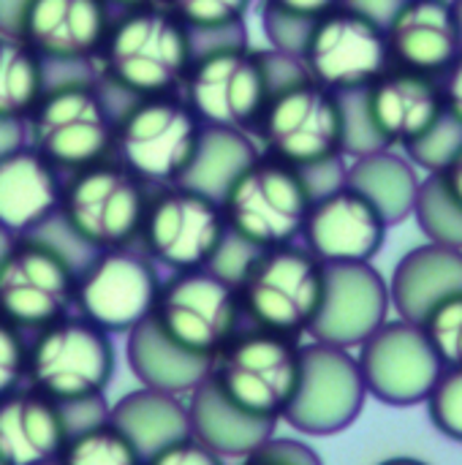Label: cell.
<instances>
[{
  "mask_svg": "<svg viewBox=\"0 0 462 465\" xmlns=\"http://www.w3.org/2000/svg\"><path fill=\"white\" fill-rule=\"evenodd\" d=\"M196 54L191 30L163 5L114 11L93 74L120 109L131 98L180 93Z\"/></svg>",
  "mask_w": 462,
  "mask_h": 465,
  "instance_id": "obj_1",
  "label": "cell"
},
{
  "mask_svg": "<svg viewBox=\"0 0 462 465\" xmlns=\"http://www.w3.org/2000/svg\"><path fill=\"white\" fill-rule=\"evenodd\" d=\"M297 71L302 65L294 54L256 49L245 38L199 44L180 95L204 125L253 136L275 84Z\"/></svg>",
  "mask_w": 462,
  "mask_h": 465,
  "instance_id": "obj_2",
  "label": "cell"
},
{
  "mask_svg": "<svg viewBox=\"0 0 462 465\" xmlns=\"http://www.w3.org/2000/svg\"><path fill=\"white\" fill-rule=\"evenodd\" d=\"M117 106L93 71L49 74L25 120V142L63 174L114 155Z\"/></svg>",
  "mask_w": 462,
  "mask_h": 465,
  "instance_id": "obj_3",
  "label": "cell"
},
{
  "mask_svg": "<svg viewBox=\"0 0 462 465\" xmlns=\"http://www.w3.org/2000/svg\"><path fill=\"white\" fill-rule=\"evenodd\" d=\"M313 196L302 169L259 150L231 174L218 199L229 237L248 251H261L300 240Z\"/></svg>",
  "mask_w": 462,
  "mask_h": 465,
  "instance_id": "obj_4",
  "label": "cell"
},
{
  "mask_svg": "<svg viewBox=\"0 0 462 465\" xmlns=\"http://www.w3.org/2000/svg\"><path fill=\"white\" fill-rule=\"evenodd\" d=\"M253 142L305 174L340 163L346 155V106L343 98L313 82L305 68L283 76L256 128Z\"/></svg>",
  "mask_w": 462,
  "mask_h": 465,
  "instance_id": "obj_5",
  "label": "cell"
},
{
  "mask_svg": "<svg viewBox=\"0 0 462 465\" xmlns=\"http://www.w3.org/2000/svg\"><path fill=\"white\" fill-rule=\"evenodd\" d=\"M150 185L114 155L63 177L54 223L82 251L136 245Z\"/></svg>",
  "mask_w": 462,
  "mask_h": 465,
  "instance_id": "obj_6",
  "label": "cell"
},
{
  "mask_svg": "<svg viewBox=\"0 0 462 465\" xmlns=\"http://www.w3.org/2000/svg\"><path fill=\"white\" fill-rule=\"evenodd\" d=\"M202 139L204 123L180 93L131 98L117 109L114 158L150 188L182 183Z\"/></svg>",
  "mask_w": 462,
  "mask_h": 465,
  "instance_id": "obj_7",
  "label": "cell"
},
{
  "mask_svg": "<svg viewBox=\"0 0 462 465\" xmlns=\"http://www.w3.org/2000/svg\"><path fill=\"white\" fill-rule=\"evenodd\" d=\"M234 286L251 327L300 338L324 294V262L297 242L251 251L234 272Z\"/></svg>",
  "mask_w": 462,
  "mask_h": 465,
  "instance_id": "obj_8",
  "label": "cell"
},
{
  "mask_svg": "<svg viewBox=\"0 0 462 465\" xmlns=\"http://www.w3.org/2000/svg\"><path fill=\"white\" fill-rule=\"evenodd\" d=\"M114 368L117 351L112 335L79 313H68L27 341L25 384L60 406H76L103 398Z\"/></svg>",
  "mask_w": 462,
  "mask_h": 465,
  "instance_id": "obj_9",
  "label": "cell"
},
{
  "mask_svg": "<svg viewBox=\"0 0 462 465\" xmlns=\"http://www.w3.org/2000/svg\"><path fill=\"white\" fill-rule=\"evenodd\" d=\"M229 240L221 199L191 185L172 183L150 191L136 245L169 272L212 267Z\"/></svg>",
  "mask_w": 462,
  "mask_h": 465,
  "instance_id": "obj_10",
  "label": "cell"
},
{
  "mask_svg": "<svg viewBox=\"0 0 462 465\" xmlns=\"http://www.w3.org/2000/svg\"><path fill=\"white\" fill-rule=\"evenodd\" d=\"M82 259L46 232L14 237L0 259V316L38 332L74 311Z\"/></svg>",
  "mask_w": 462,
  "mask_h": 465,
  "instance_id": "obj_11",
  "label": "cell"
},
{
  "mask_svg": "<svg viewBox=\"0 0 462 465\" xmlns=\"http://www.w3.org/2000/svg\"><path fill=\"white\" fill-rule=\"evenodd\" d=\"M300 338L242 327L210 362V381L242 411L280 422L300 376Z\"/></svg>",
  "mask_w": 462,
  "mask_h": 465,
  "instance_id": "obj_12",
  "label": "cell"
},
{
  "mask_svg": "<svg viewBox=\"0 0 462 465\" xmlns=\"http://www.w3.org/2000/svg\"><path fill=\"white\" fill-rule=\"evenodd\" d=\"M150 319L174 346L204 360L245 327L237 286L215 267L169 272Z\"/></svg>",
  "mask_w": 462,
  "mask_h": 465,
  "instance_id": "obj_13",
  "label": "cell"
},
{
  "mask_svg": "<svg viewBox=\"0 0 462 465\" xmlns=\"http://www.w3.org/2000/svg\"><path fill=\"white\" fill-rule=\"evenodd\" d=\"M112 16L106 0H0V33L27 44L49 74L93 71Z\"/></svg>",
  "mask_w": 462,
  "mask_h": 465,
  "instance_id": "obj_14",
  "label": "cell"
},
{
  "mask_svg": "<svg viewBox=\"0 0 462 465\" xmlns=\"http://www.w3.org/2000/svg\"><path fill=\"white\" fill-rule=\"evenodd\" d=\"M161 283V267L139 245L93 251L76 267L74 311L109 335H128L152 316Z\"/></svg>",
  "mask_w": 462,
  "mask_h": 465,
  "instance_id": "obj_15",
  "label": "cell"
},
{
  "mask_svg": "<svg viewBox=\"0 0 462 465\" xmlns=\"http://www.w3.org/2000/svg\"><path fill=\"white\" fill-rule=\"evenodd\" d=\"M297 60L313 82L338 95L359 93L392 68L384 25L349 3L308 27Z\"/></svg>",
  "mask_w": 462,
  "mask_h": 465,
  "instance_id": "obj_16",
  "label": "cell"
},
{
  "mask_svg": "<svg viewBox=\"0 0 462 465\" xmlns=\"http://www.w3.org/2000/svg\"><path fill=\"white\" fill-rule=\"evenodd\" d=\"M368 401V387L351 349L329 343L300 346V376L283 422L302 436H338L349 430Z\"/></svg>",
  "mask_w": 462,
  "mask_h": 465,
  "instance_id": "obj_17",
  "label": "cell"
},
{
  "mask_svg": "<svg viewBox=\"0 0 462 465\" xmlns=\"http://www.w3.org/2000/svg\"><path fill=\"white\" fill-rule=\"evenodd\" d=\"M368 398L406 409L428 401L444 362L436 354L422 324L398 319L384 322L357 354Z\"/></svg>",
  "mask_w": 462,
  "mask_h": 465,
  "instance_id": "obj_18",
  "label": "cell"
},
{
  "mask_svg": "<svg viewBox=\"0 0 462 465\" xmlns=\"http://www.w3.org/2000/svg\"><path fill=\"white\" fill-rule=\"evenodd\" d=\"M389 311V283L373 262L324 264V294L308 335L319 343L359 349Z\"/></svg>",
  "mask_w": 462,
  "mask_h": 465,
  "instance_id": "obj_19",
  "label": "cell"
},
{
  "mask_svg": "<svg viewBox=\"0 0 462 465\" xmlns=\"http://www.w3.org/2000/svg\"><path fill=\"white\" fill-rule=\"evenodd\" d=\"M387 221L351 185L338 183L313 196L302 226L305 248L324 264L373 262L387 242Z\"/></svg>",
  "mask_w": 462,
  "mask_h": 465,
  "instance_id": "obj_20",
  "label": "cell"
},
{
  "mask_svg": "<svg viewBox=\"0 0 462 465\" xmlns=\"http://www.w3.org/2000/svg\"><path fill=\"white\" fill-rule=\"evenodd\" d=\"M359 109L381 147H406L428 134L447 106L433 74L395 65L359 90Z\"/></svg>",
  "mask_w": 462,
  "mask_h": 465,
  "instance_id": "obj_21",
  "label": "cell"
},
{
  "mask_svg": "<svg viewBox=\"0 0 462 465\" xmlns=\"http://www.w3.org/2000/svg\"><path fill=\"white\" fill-rule=\"evenodd\" d=\"M63 172L27 142L0 150V226L11 237L46 229L57 218Z\"/></svg>",
  "mask_w": 462,
  "mask_h": 465,
  "instance_id": "obj_22",
  "label": "cell"
},
{
  "mask_svg": "<svg viewBox=\"0 0 462 465\" xmlns=\"http://www.w3.org/2000/svg\"><path fill=\"white\" fill-rule=\"evenodd\" d=\"M392 65L444 74L462 52L452 0H400L384 25Z\"/></svg>",
  "mask_w": 462,
  "mask_h": 465,
  "instance_id": "obj_23",
  "label": "cell"
},
{
  "mask_svg": "<svg viewBox=\"0 0 462 465\" xmlns=\"http://www.w3.org/2000/svg\"><path fill=\"white\" fill-rule=\"evenodd\" d=\"M71 436L65 406L22 384L0 398V460L3 465L54 463Z\"/></svg>",
  "mask_w": 462,
  "mask_h": 465,
  "instance_id": "obj_24",
  "label": "cell"
},
{
  "mask_svg": "<svg viewBox=\"0 0 462 465\" xmlns=\"http://www.w3.org/2000/svg\"><path fill=\"white\" fill-rule=\"evenodd\" d=\"M387 283L398 319L425 324L438 305L462 294V251L438 242L417 245L400 256Z\"/></svg>",
  "mask_w": 462,
  "mask_h": 465,
  "instance_id": "obj_25",
  "label": "cell"
},
{
  "mask_svg": "<svg viewBox=\"0 0 462 465\" xmlns=\"http://www.w3.org/2000/svg\"><path fill=\"white\" fill-rule=\"evenodd\" d=\"M188 425L191 436L199 439L204 447L218 452L221 458H245L267 439L275 436L278 422L253 417L234 406L212 381L210 376L188 392Z\"/></svg>",
  "mask_w": 462,
  "mask_h": 465,
  "instance_id": "obj_26",
  "label": "cell"
},
{
  "mask_svg": "<svg viewBox=\"0 0 462 465\" xmlns=\"http://www.w3.org/2000/svg\"><path fill=\"white\" fill-rule=\"evenodd\" d=\"M125 357H128L131 373L136 376L142 387L172 392L180 398H185L193 387H199L207 379L210 362H212V360L188 354L185 349L174 346L155 327L152 319H144L128 332Z\"/></svg>",
  "mask_w": 462,
  "mask_h": 465,
  "instance_id": "obj_27",
  "label": "cell"
},
{
  "mask_svg": "<svg viewBox=\"0 0 462 465\" xmlns=\"http://www.w3.org/2000/svg\"><path fill=\"white\" fill-rule=\"evenodd\" d=\"M343 183L359 191L381 213L387 226H395L414 213L422 180L406 155H398L387 147L354 155L351 166L343 172Z\"/></svg>",
  "mask_w": 462,
  "mask_h": 465,
  "instance_id": "obj_28",
  "label": "cell"
},
{
  "mask_svg": "<svg viewBox=\"0 0 462 465\" xmlns=\"http://www.w3.org/2000/svg\"><path fill=\"white\" fill-rule=\"evenodd\" d=\"M109 422L120 428L142 458L191 433L188 406L180 395L139 387L109 409Z\"/></svg>",
  "mask_w": 462,
  "mask_h": 465,
  "instance_id": "obj_29",
  "label": "cell"
},
{
  "mask_svg": "<svg viewBox=\"0 0 462 465\" xmlns=\"http://www.w3.org/2000/svg\"><path fill=\"white\" fill-rule=\"evenodd\" d=\"M46 82V63L19 38L0 33V150L25 142V120Z\"/></svg>",
  "mask_w": 462,
  "mask_h": 465,
  "instance_id": "obj_30",
  "label": "cell"
},
{
  "mask_svg": "<svg viewBox=\"0 0 462 465\" xmlns=\"http://www.w3.org/2000/svg\"><path fill=\"white\" fill-rule=\"evenodd\" d=\"M256 153H259V144L253 142V136L240 134V131L204 125L199 158L182 183H191V185H196L212 196H221V191L231 180V174Z\"/></svg>",
  "mask_w": 462,
  "mask_h": 465,
  "instance_id": "obj_31",
  "label": "cell"
},
{
  "mask_svg": "<svg viewBox=\"0 0 462 465\" xmlns=\"http://www.w3.org/2000/svg\"><path fill=\"white\" fill-rule=\"evenodd\" d=\"M57 465H144V458L133 447V441L103 420L79 425L71 430L65 447L57 455Z\"/></svg>",
  "mask_w": 462,
  "mask_h": 465,
  "instance_id": "obj_32",
  "label": "cell"
},
{
  "mask_svg": "<svg viewBox=\"0 0 462 465\" xmlns=\"http://www.w3.org/2000/svg\"><path fill=\"white\" fill-rule=\"evenodd\" d=\"M199 44L245 38V19L253 0H161Z\"/></svg>",
  "mask_w": 462,
  "mask_h": 465,
  "instance_id": "obj_33",
  "label": "cell"
},
{
  "mask_svg": "<svg viewBox=\"0 0 462 465\" xmlns=\"http://www.w3.org/2000/svg\"><path fill=\"white\" fill-rule=\"evenodd\" d=\"M338 5H346V0H261V27L270 46L297 57L308 27Z\"/></svg>",
  "mask_w": 462,
  "mask_h": 465,
  "instance_id": "obj_34",
  "label": "cell"
},
{
  "mask_svg": "<svg viewBox=\"0 0 462 465\" xmlns=\"http://www.w3.org/2000/svg\"><path fill=\"white\" fill-rule=\"evenodd\" d=\"M411 215L430 242L462 251V204L452 196L441 174H428L419 183Z\"/></svg>",
  "mask_w": 462,
  "mask_h": 465,
  "instance_id": "obj_35",
  "label": "cell"
},
{
  "mask_svg": "<svg viewBox=\"0 0 462 465\" xmlns=\"http://www.w3.org/2000/svg\"><path fill=\"white\" fill-rule=\"evenodd\" d=\"M460 150L462 123L444 109V114L438 117V123L428 134H422L417 142L406 144V158L414 166L428 169V174H441Z\"/></svg>",
  "mask_w": 462,
  "mask_h": 465,
  "instance_id": "obj_36",
  "label": "cell"
},
{
  "mask_svg": "<svg viewBox=\"0 0 462 465\" xmlns=\"http://www.w3.org/2000/svg\"><path fill=\"white\" fill-rule=\"evenodd\" d=\"M425 403L433 428L462 444V368H444Z\"/></svg>",
  "mask_w": 462,
  "mask_h": 465,
  "instance_id": "obj_37",
  "label": "cell"
},
{
  "mask_svg": "<svg viewBox=\"0 0 462 465\" xmlns=\"http://www.w3.org/2000/svg\"><path fill=\"white\" fill-rule=\"evenodd\" d=\"M422 327L444 368H462V294H455L444 305H438Z\"/></svg>",
  "mask_w": 462,
  "mask_h": 465,
  "instance_id": "obj_38",
  "label": "cell"
},
{
  "mask_svg": "<svg viewBox=\"0 0 462 465\" xmlns=\"http://www.w3.org/2000/svg\"><path fill=\"white\" fill-rule=\"evenodd\" d=\"M27 379V332L0 316V398Z\"/></svg>",
  "mask_w": 462,
  "mask_h": 465,
  "instance_id": "obj_39",
  "label": "cell"
},
{
  "mask_svg": "<svg viewBox=\"0 0 462 465\" xmlns=\"http://www.w3.org/2000/svg\"><path fill=\"white\" fill-rule=\"evenodd\" d=\"M237 465H324L319 452L297 439H267L261 447L240 458Z\"/></svg>",
  "mask_w": 462,
  "mask_h": 465,
  "instance_id": "obj_40",
  "label": "cell"
},
{
  "mask_svg": "<svg viewBox=\"0 0 462 465\" xmlns=\"http://www.w3.org/2000/svg\"><path fill=\"white\" fill-rule=\"evenodd\" d=\"M144 465H226V458H221L188 433L144 458Z\"/></svg>",
  "mask_w": 462,
  "mask_h": 465,
  "instance_id": "obj_41",
  "label": "cell"
},
{
  "mask_svg": "<svg viewBox=\"0 0 462 465\" xmlns=\"http://www.w3.org/2000/svg\"><path fill=\"white\" fill-rule=\"evenodd\" d=\"M438 84H441V95H444L447 112L462 123V52L449 63V68L441 74Z\"/></svg>",
  "mask_w": 462,
  "mask_h": 465,
  "instance_id": "obj_42",
  "label": "cell"
},
{
  "mask_svg": "<svg viewBox=\"0 0 462 465\" xmlns=\"http://www.w3.org/2000/svg\"><path fill=\"white\" fill-rule=\"evenodd\" d=\"M441 177H444L447 188L452 191V196L462 204V150L452 158V163L441 172Z\"/></svg>",
  "mask_w": 462,
  "mask_h": 465,
  "instance_id": "obj_43",
  "label": "cell"
},
{
  "mask_svg": "<svg viewBox=\"0 0 462 465\" xmlns=\"http://www.w3.org/2000/svg\"><path fill=\"white\" fill-rule=\"evenodd\" d=\"M161 0H106L112 11H128V8H142V5H155Z\"/></svg>",
  "mask_w": 462,
  "mask_h": 465,
  "instance_id": "obj_44",
  "label": "cell"
},
{
  "mask_svg": "<svg viewBox=\"0 0 462 465\" xmlns=\"http://www.w3.org/2000/svg\"><path fill=\"white\" fill-rule=\"evenodd\" d=\"M378 465H428L425 460H417V458H389V460H381Z\"/></svg>",
  "mask_w": 462,
  "mask_h": 465,
  "instance_id": "obj_45",
  "label": "cell"
},
{
  "mask_svg": "<svg viewBox=\"0 0 462 465\" xmlns=\"http://www.w3.org/2000/svg\"><path fill=\"white\" fill-rule=\"evenodd\" d=\"M452 11H455V22L460 30V44H462V0H452Z\"/></svg>",
  "mask_w": 462,
  "mask_h": 465,
  "instance_id": "obj_46",
  "label": "cell"
},
{
  "mask_svg": "<svg viewBox=\"0 0 462 465\" xmlns=\"http://www.w3.org/2000/svg\"><path fill=\"white\" fill-rule=\"evenodd\" d=\"M11 240H14V237H11V234L3 229V226H0V259H3V253H5V248L11 245Z\"/></svg>",
  "mask_w": 462,
  "mask_h": 465,
  "instance_id": "obj_47",
  "label": "cell"
},
{
  "mask_svg": "<svg viewBox=\"0 0 462 465\" xmlns=\"http://www.w3.org/2000/svg\"><path fill=\"white\" fill-rule=\"evenodd\" d=\"M44 465H57V463H44Z\"/></svg>",
  "mask_w": 462,
  "mask_h": 465,
  "instance_id": "obj_48",
  "label": "cell"
},
{
  "mask_svg": "<svg viewBox=\"0 0 462 465\" xmlns=\"http://www.w3.org/2000/svg\"><path fill=\"white\" fill-rule=\"evenodd\" d=\"M0 465H3V460H0Z\"/></svg>",
  "mask_w": 462,
  "mask_h": 465,
  "instance_id": "obj_49",
  "label": "cell"
}]
</instances>
